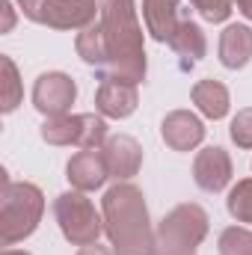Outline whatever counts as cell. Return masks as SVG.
<instances>
[{
	"mask_svg": "<svg viewBox=\"0 0 252 255\" xmlns=\"http://www.w3.org/2000/svg\"><path fill=\"white\" fill-rule=\"evenodd\" d=\"M101 3V33L107 60L101 68V80H122L142 83L145 80V45H142V24L136 18L133 0H98Z\"/></svg>",
	"mask_w": 252,
	"mask_h": 255,
	"instance_id": "obj_1",
	"label": "cell"
},
{
	"mask_svg": "<svg viewBox=\"0 0 252 255\" xmlns=\"http://www.w3.org/2000/svg\"><path fill=\"white\" fill-rule=\"evenodd\" d=\"M101 214L113 255H154L157 235L151 229L145 196L139 187L127 181L113 184L101 199Z\"/></svg>",
	"mask_w": 252,
	"mask_h": 255,
	"instance_id": "obj_2",
	"label": "cell"
},
{
	"mask_svg": "<svg viewBox=\"0 0 252 255\" xmlns=\"http://www.w3.org/2000/svg\"><path fill=\"white\" fill-rule=\"evenodd\" d=\"M45 214V196L30 181H9L0 169V244L12 247L27 241Z\"/></svg>",
	"mask_w": 252,
	"mask_h": 255,
	"instance_id": "obj_3",
	"label": "cell"
},
{
	"mask_svg": "<svg viewBox=\"0 0 252 255\" xmlns=\"http://www.w3.org/2000/svg\"><path fill=\"white\" fill-rule=\"evenodd\" d=\"M208 214L202 205L184 202L172 208L157 226L154 255H196L199 244L208 238Z\"/></svg>",
	"mask_w": 252,
	"mask_h": 255,
	"instance_id": "obj_4",
	"label": "cell"
},
{
	"mask_svg": "<svg viewBox=\"0 0 252 255\" xmlns=\"http://www.w3.org/2000/svg\"><path fill=\"white\" fill-rule=\"evenodd\" d=\"M54 217H57L63 238L71 247L98 244V238L104 235V214L95 211L92 199L80 190L60 193L54 199Z\"/></svg>",
	"mask_w": 252,
	"mask_h": 255,
	"instance_id": "obj_5",
	"label": "cell"
},
{
	"mask_svg": "<svg viewBox=\"0 0 252 255\" xmlns=\"http://www.w3.org/2000/svg\"><path fill=\"white\" fill-rule=\"evenodd\" d=\"M42 139L60 148H101L107 142V122L95 113H65L51 116L42 125Z\"/></svg>",
	"mask_w": 252,
	"mask_h": 255,
	"instance_id": "obj_6",
	"label": "cell"
},
{
	"mask_svg": "<svg viewBox=\"0 0 252 255\" xmlns=\"http://www.w3.org/2000/svg\"><path fill=\"white\" fill-rule=\"evenodd\" d=\"M101 15L98 0H42L36 12V24L51 30H86Z\"/></svg>",
	"mask_w": 252,
	"mask_h": 255,
	"instance_id": "obj_7",
	"label": "cell"
},
{
	"mask_svg": "<svg viewBox=\"0 0 252 255\" xmlns=\"http://www.w3.org/2000/svg\"><path fill=\"white\" fill-rule=\"evenodd\" d=\"M77 98V83L65 71H45L33 83V107L51 119V116H65Z\"/></svg>",
	"mask_w": 252,
	"mask_h": 255,
	"instance_id": "obj_8",
	"label": "cell"
},
{
	"mask_svg": "<svg viewBox=\"0 0 252 255\" xmlns=\"http://www.w3.org/2000/svg\"><path fill=\"white\" fill-rule=\"evenodd\" d=\"M232 175H235V166L223 145H208L193 160V181L205 193H223L232 184Z\"/></svg>",
	"mask_w": 252,
	"mask_h": 255,
	"instance_id": "obj_9",
	"label": "cell"
},
{
	"mask_svg": "<svg viewBox=\"0 0 252 255\" xmlns=\"http://www.w3.org/2000/svg\"><path fill=\"white\" fill-rule=\"evenodd\" d=\"M65 178L80 193L101 190L104 181L110 178V169H107L101 148H80L77 154H71V160L65 163Z\"/></svg>",
	"mask_w": 252,
	"mask_h": 255,
	"instance_id": "obj_10",
	"label": "cell"
},
{
	"mask_svg": "<svg viewBox=\"0 0 252 255\" xmlns=\"http://www.w3.org/2000/svg\"><path fill=\"white\" fill-rule=\"evenodd\" d=\"M101 154L107 160L110 178H116V181L133 178L139 172V166H142V145L133 136H127V133L107 136V142L101 145Z\"/></svg>",
	"mask_w": 252,
	"mask_h": 255,
	"instance_id": "obj_11",
	"label": "cell"
},
{
	"mask_svg": "<svg viewBox=\"0 0 252 255\" xmlns=\"http://www.w3.org/2000/svg\"><path fill=\"white\" fill-rule=\"evenodd\" d=\"M160 136L172 151H193L205 139V125L190 110H172L160 122Z\"/></svg>",
	"mask_w": 252,
	"mask_h": 255,
	"instance_id": "obj_12",
	"label": "cell"
},
{
	"mask_svg": "<svg viewBox=\"0 0 252 255\" xmlns=\"http://www.w3.org/2000/svg\"><path fill=\"white\" fill-rule=\"evenodd\" d=\"M139 104L136 86L122 83V80H101L98 92H95V110L104 119H127Z\"/></svg>",
	"mask_w": 252,
	"mask_h": 255,
	"instance_id": "obj_13",
	"label": "cell"
},
{
	"mask_svg": "<svg viewBox=\"0 0 252 255\" xmlns=\"http://www.w3.org/2000/svg\"><path fill=\"white\" fill-rule=\"evenodd\" d=\"M142 21L154 42H169L184 21L181 0H142Z\"/></svg>",
	"mask_w": 252,
	"mask_h": 255,
	"instance_id": "obj_14",
	"label": "cell"
},
{
	"mask_svg": "<svg viewBox=\"0 0 252 255\" xmlns=\"http://www.w3.org/2000/svg\"><path fill=\"white\" fill-rule=\"evenodd\" d=\"M169 48H172V54L178 57L181 71H190L193 65H196L202 57H205V54H208V39H205V30H202L196 21L184 18V21L178 24L175 36L169 39Z\"/></svg>",
	"mask_w": 252,
	"mask_h": 255,
	"instance_id": "obj_15",
	"label": "cell"
},
{
	"mask_svg": "<svg viewBox=\"0 0 252 255\" xmlns=\"http://www.w3.org/2000/svg\"><path fill=\"white\" fill-rule=\"evenodd\" d=\"M252 60V27L247 24H229L220 33V63L232 71L244 68Z\"/></svg>",
	"mask_w": 252,
	"mask_h": 255,
	"instance_id": "obj_16",
	"label": "cell"
},
{
	"mask_svg": "<svg viewBox=\"0 0 252 255\" xmlns=\"http://www.w3.org/2000/svg\"><path fill=\"white\" fill-rule=\"evenodd\" d=\"M190 98H193V104L199 107V113L208 116V119H214V122L229 116L232 95H229V89H226L220 80H211V77L196 80L193 89H190Z\"/></svg>",
	"mask_w": 252,
	"mask_h": 255,
	"instance_id": "obj_17",
	"label": "cell"
},
{
	"mask_svg": "<svg viewBox=\"0 0 252 255\" xmlns=\"http://www.w3.org/2000/svg\"><path fill=\"white\" fill-rule=\"evenodd\" d=\"M74 48H77V57H80L86 65H92V68H98V71L104 68L107 51H104V33H101V24H98V21L77 33Z\"/></svg>",
	"mask_w": 252,
	"mask_h": 255,
	"instance_id": "obj_18",
	"label": "cell"
},
{
	"mask_svg": "<svg viewBox=\"0 0 252 255\" xmlns=\"http://www.w3.org/2000/svg\"><path fill=\"white\" fill-rule=\"evenodd\" d=\"M0 68H3V104H0V110L3 113H12L18 104H21V98H24V86H21V77H18V68L12 63V57H0Z\"/></svg>",
	"mask_w": 252,
	"mask_h": 255,
	"instance_id": "obj_19",
	"label": "cell"
},
{
	"mask_svg": "<svg viewBox=\"0 0 252 255\" xmlns=\"http://www.w3.org/2000/svg\"><path fill=\"white\" fill-rule=\"evenodd\" d=\"M226 208L229 214L238 220V223H252V178H241L226 199Z\"/></svg>",
	"mask_w": 252,
	"mask_h": 255,
	"instance_id": "obj_20",
	"label": "cell"
},
{
	"mask_svg": "<svg viewBox=\"0 0 252 255\" xmlns=\"http://www.w3.org/2000/svg\"><path fill=\"white\" fill-rule=\"evenodd\" d=\"M220 255H252V232L244 226H229L220 232L217 241Z\"/></svg>",
	"mask_w": 252,
	"mask_h": 255,
	"instance_id": "obj_21",
	"label": "cell"
},
{
	"mask_svg": "<svg viewBox=\"0 0 252 255\" xmlns=\"http://www.w3.org/2000/svg\"><path fill=\"white\" fill-rule=\"evenodd\" d=\"M229 136L238 148H252V107L238 110V116L229 125Z\"/></svg>",
	"mask_w": 252,
	"mask_h": 255,
	"instance_id": "obj_22",
	"label": "cell"
},
{
	"mask_svg": "<svg viewBox=\"0 0 252 255\" xmlns=\"http://www.w3.org/2000/svg\"><path fill=\"white\" fill-rule=\"evenodd\" d=\"M193 6H196V12L205 18V21H211V24H223V21H229V15H232V0H190Z\"/></svg>",
	"mask_w": 252,
	"mask_h": 255,
	"instance_id": "obj_23",
	"label": "cell"
},
{
	"mask_svg": "<svg viewBox=\"0 0 252 255\" xmlns=\"http://www.w3.org/2000/svg\"><path fill=\"white\" fill-rule=\"evenodd\" d=\"M0 9H3V33H9V30H12V24H15L12 3H9V0H3V3H0Z\"/></svg>",
	"mask_w": 252,
	"mask_h": 255,
	"instance_id": "obj_24",
	"label": "cell"
},
{
	"mask_svg": "<svg viewBox=\"0 0 252 255\" xmlns=\"http://www.w3.org/2000/svg\"><path fill=\"white\" fill-rule=\"evenodd\" d=\"M77 255H113V250H107V247H101V244H89V247H80Z\"/></svg>",
	"mask_w": 252,
	"mask_h": 255,
	"instance_id": "obj_25",
	"label": "cell"
},
{
	"mask_svg": "<svg viewBox=\"0 0 252 255\" xmlns=\"http://www.w3.org/2000/svg\"><path fill=\"white\" fill-rule=\"evenodd\" d=\"M235 6H238V12L244 15V18H250L252 21V0H232Z\"/></svg>",
	"mask_w": 252,
	"mask_h": 255,
	"instance_id": "obj_26",
	"label": "cell"
},
{
	"mask_svg": "<svg viewBox=\"0 0 252 255\" xmlns=\"http://www.w3.org/2000/svg\"><path fill=\"white\" fill-rule=\"evenodd\" d=\"M3 255H30V253H21V250H3Z\"/></svg>",
	"mask_w": 252,
	"mask_h": 255,
	"instance_id": "obj_27",
	"label": "cell"
}]
</instances>
